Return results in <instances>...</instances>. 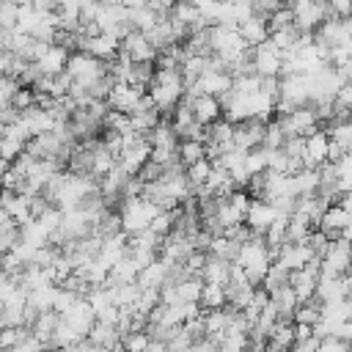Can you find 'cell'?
Here are the masks:
<instances>
[{"instance_id": "obj_1", "label": "cell", "mask_w": 352, "mask_h": 352, "mask_svg": "<svg viewBox=\"0 0 352 352\" xmlns=\"http://www.w3.org/2000/svg\"><path fill=\"white\" fill-rule=\"evenodd\" d=\"M148 96L160 110H170L184 96V74L182 69H154V77L148 82Z\"/></svg>"}, {"instance_id": "obj_2", "label": "cell", "mask_w": 352, "mask_h": 352, "mask_svg": "<svg viewBox=\"0 0 352 352\" xmlns=\"http://www.w3.org/2000/svg\"><path fill=\"white\" fill-rule=\"evenodd\" d=\"M157 214H160V206H157L151 198H146V195L124 198V201H121V212H118V217H121V231L129 234V236H135V234L146 231Z\"/></svg>"}, {"instance_id": "obj_3", "label": "cell", "mask_w": 352, "mask_h": 352, "mask_svg": "<svg viewBox=\"0 0 352 352\" xmlns=\"http://www.w3.org/2000/svg\"><path fill=\"white\" fill-rule=\"evenodd\" d=\"M66 74L72 77V85H77V88H94L99 80H104L110 72H107V66H104V60H99V58H94V55H88V52H72L69 55V63H66Z\"/></svg>"}, {"instance_id": "obj_4", "label": "cell", "mask_w": 352, "mask_h": 352, "mask_svg": "<svg viewBox=\"0 0 352 352\" xmlns=\"http://www.w3.org/2000/svg\"><path fill=\"white\" fill-rule=\"evenodd\" d=\"M300 104H311V77L308 74H283L275 110L283 116Z\"/></svg>"}, {"instance_id": "obj_5", "label": "cell", "mask_w": 352, "mask_h": 352, "mask_svg": "<svg viewBox=\"0 0 352 352\" xmlns=\"http://www.w3.org/2000/svg\"><path fill=\"white\" fill-rule=\"evenodd\" d=\"M278 121H280L286 138H305L314 129H319V116H316V107L314 104H300V107L283 113Z\"/></svg>"}, {"instance_id": "obj_6", "label": "cell", "mask_w": 352, "mask_h": 352, "mask_svg": "<svg viewBox=\"0 0 352 352\" xmlns=\"http://www.w3.org/2000/svg\"><path fill=\"white\" fill-rule=\"evenodd\" d=\"M146 88L143 85H132V82H113L110 94H107V107L110 110H121V113H135V107L143 102Z\"/></svg>"}, {"instance_id": "obj_7", "label": "cell", "mask_w": 352, "mask_h": 352, "mask_svg": "<svg viewBox=\"0 0 352 352\" xmlns=\"http://www.w3.org/2000/svg\"><path fill=\"white\" fill-rule=\"evenodd\" d=\"M250 60H253V72L258 77H278L280 69H283V52L270 38L264 44L253 47V58Z\"/></svg>"}, {"instance_id": "obj_8", "label": "cell", "mask_w": 352, "mask_h": 352, "mask_svg": "<svg viewBox=\"0 0 352 352\" xmlns=\"http://www.w3.org/2000/svg\"><path fill=\"white\" fill-rule=\"evenodd\" d=\"M148 160H151V143H148L146 135H138L135 140H129V143L124 146V151L118 154V165H121L129 176H138L140 168H143Z\"/></svg>"}, {"instance_id": "obj_9", "label": "cell", "mask_w": 352, "mask_h": 352, "mask_svg": "<svg viewBox=\"0 0 352 352\" xmlns=\"http://www.w3.org/2000/svg\"><path fill=\"white\" fill-rule=\"evenodd\" d=\"M77 47L82 52L99 58V60H113L118 55V50H121V41L116 36H110V33H94V36L77 33Z\"/></svg>"}, {"instance_id": "obj_10", "label": "cell", "mask_w": 352, "mask_h": 352, "mask_svg": "<svg viewBox=\"0 0 352 352\" xmlns=\"http://www.w3.org/2000/svg\"><path fill=\"white\" fill-rule=\"evenodd\" d=\"M121 52H126L135 63H154L157 55H160V50L146 38V33L135 30V28L121 38Z\"/></svg>"}, {"instance_id": "obj_11", "label": "cell", "mask_w": 352, "mask_h": 352, "mask_svg": "<svg viewBox=\"0 0 352 352\" xmlns=\"http://www.w3.org/2000/svg\"><path fill=\"white\" fill-rule=\"evenodd\" d=\"M264 129H267V121L261 118H248V121L234 124V146L242 151L264 146Z\"/></svg>"}, {"instance_id": "obj_12", "label": "cell", "mask_w": 352, "mask_h": 352, "mask_svg": "<svg viewBox=\"0 0 352 352\" xmlns=\"http://www.w3.org/2000/svg\"><path fill=\"white\" fill-rule=\"evenodd\" d=\"M316 258V253H314V248L308 245V242H283L280 248H278V258L275 261H280L286 270H302V267H308L311 261Z\"/></svg>"}, {"instance_id": "obj_13", "label": "cell", "mask_w": 352, "mask_h": 352, "mask_svg": "<svg viewBox=\"0 0 352 352\" xmlns=\"http://www.w3.org/2000/svg\"><path fill=\"white\" fill-rule=\"evenodd\" d=\"M60 319H63L69 327H74L82 338H88V333H91V327H94V322H96V311H94V305L88 302V297H80L69 311L60 314Z\"/></svg>"}, {"instance_id": "obj_14", "label": "cell", "mask_w": 352, "mask_h": 352, "mask_svg": "<svg viewBox=\"0 0 352 352\" xmlns=\"http://www.w3.org/2000/svg\"><path fill=\"white\" fill-rule=\"evenodd\" d=\"M327 154H330L327 129H314L311 135H305V154H302L305 168H322L327 162Z\"/></svg>"}, {"instance_id": "obj_15", "label": "cell", "mask_w": 352, "mask_h": 352, "mask_svg": "<svg viewBox=\"0 0 352 352\" xmlns=\"http://www.w3.org/2000/svg\"><path fill=\"white\" fill-rule=\"evenodd\" d=\"M275 220H278V212H275V206H272L267 198H253V201H250L248 214H245V223H248L256 234H264Z\"/></svg>"}, {"instance_id": "obj_16", "label": "cell", "mask_w": 352, "mask_h": 352, "mask_svg": "<svg viewBox=\"0 0 352 352\" xmlns=\"http://www.w3.org/2000/svg\"><path fill=\"white\" fill-rule=\"evenodd\" d=\"M349 220H352V212L344 209L341 204H333V206H327L324 214L319 217V231H322L327 239H338V236L344 234V228L349 226Z\"/></svg>"}, {"instance_id": "obj_17", "label": "cell", "mask_w": 352, "mask_h": 352, "mask_svg": "<svg viewBox=\"0 0 352 352\" xmlns=\"http://www.w3.org/2000/svg\"><path fill=\"white\" fill-rule=\"evenodd\" d=\"M69 50L63 47V44H50L47 47V52L36 60V66L41 69V74H50V77H55V74H63L66 72V63H69Z\"/></svg>"}, {"instance_id": "obj_18", "label": "cell", "mask_w": 352, "mask_h": 352, "mask_svg": "<svg viewBox=\"0 0 352 352\" xmlns=\"http://www.w3.org/2000/svg\"><path fill=\"white\" fill-rule=\"evenodd\" d=\"M192 116L198 124L204 126H212L214 121L223 118V107H220V99L217 96H209V94H201L192 99Z\"/></svg>"}, {"instance_id": "obj_19", "label": "cell", "mask_w": 352, "mask_h": 352, "mask_svg": "<svg viewBox=\"0 0 352 352\" xmlns=\"http://www.w3.org/2000/svg\"><path fill=\"white\" fill-rule=\"evenodd\" d=\"M270 302L275 305V311H278V319H283V322H294V311H297L300 300H297V294H294L292 283H286V286H278L275 292H270Z\"/></svg>"}, {"instance_id": "obj_20", "label": "cell", "mask_w": 352, "mask_h": 352, "mask_svg": "<svg viewBox=\"0 0 352 352\" xmlns=\"http://www.w3.org/2000/svg\"><path fill=\"white\" fill-rule=\"evenodd\" d=\"M239 33L250 47H258V44H264L270 38V22H267L264 14H253L245 22H239Z\"/></svg>"}, {"instance_id": "obj_21", "label": "cell", "mask_w": 352, "mask_h": 352, "mask_svg": "<svg viewBox=\"0 0 352 352\" xmlns=\"http://www.w3.org/2000/svg\"><path fill=\"white\" fill-rule=\"evenodd\" d=\"M168 272H170V267L157 256L151 264H146V267L138 272V286H140V289H162L165 280H168Z\"/></svg>"}, {"instance_id": "obj_22", "label": "cell", "mask_w": 352, "mask_h": 352, "mask_svg": "<svg viewBox=\"0 0 352 352\" xmlns=\"http://www.w3.org/2000/svg\"><path fill=\"white\" fill-rule=\"evenodd\" d=\"M231 264L234 261H228V258H220V256H206V264H204V270H201V280L204 283H228L231 280Z\"/></svg>"}, {"instance_id": "obj_23", "label": "cell", "mask_w": 352, "mask_h": 352, "mask_svg": "<svg viewBox=\"0 0 352 352\" xmlns=\"http://www.w3.org/2000/svg\"><path fill=\"white\" fill-rule=\"evenodd\" d=\"M118 165V157L102 143V140H94V157H91V176L94 179H102L107 176L113 168Z\"/></svg>"}, {"instance_id": "obj_24", "label": "cell", "mask_w": 352, "mask_h": 352, "mask_svg": "<svg viewBox=\"0 0 352 352\" xmlns=\"http://www.w3.org/2000/svg\"><path fill=\"white\" fill-rule=\"evenodd\" d=\"M170 19H173V22H182L184 28H190V33L198 30V28H206V25H209V22L204 19V14H201L190 0H179L176 8L170 11Z\"/></svg>"}, {"instance_id": "obj_25", "label": "cell", "mask_w": 352, "mask_h": 352, "mask_svg": "<svg viewBox=\"0 0 352 352\" xmlns=\"http://www.w3.org/2000/svg\"><path fill=\"white\" fill-rule=\"evenodd\" d=\"M294 341H297L294 338V324L292 322H283V319H278L275 327L267 336V346L270 349H278V352H289L294 346Z\"/></svg>"}, {"instance_id": "obj_26", "label": "cell", "mask_w": 352, "mask_h": 352, "mask_svg": "<svg viewBox=\"0 0 352 352\" xmlns=\"http://www.w3.org/2000/svg\"><path fill=\"white\" fill-rule=\"evenodd\" d=\"M88 341L96 344V346H102V349H110V346H116L121 341V333H118L116 324H107V322H99L96 319L94 327H91V333H88Z\"/></svg>"}, {"instance_id": "obj_27", "label": "cell", "mask_w": 352, "mask_h": 352, "mask_svg": "<svg viewBox=\"0 0 352 352\" xmlns=\"http://www.w3.org/2000/svg\"><path fill=\"white\" fill-rule=\"evenodd\" d=\"M58 322H60V314H58V311H41V314L36 316V322L30 324V333H33L36 338H41V341L47 344V349H50V338H52Z\"/></svg>"}, {"instance_id": "obj_28", "label": "cell", "mask_w": 352, "mask_h": 352, "mask_svg": "<svg viewBox=\"0 0 352 352\" xmlns=\"http://www.w3.org/2000/svg\"><path fill=\"white\" fill-rule=\"evenodd\" d=\"M55 294H58V286H55V283L30 289V292H28V305H30L36 314H41V311H52V305H55Z\"/></svg>"}, {"instance_id": "obj_29", "label": "cell", "mask_w": 352, "mask_h": 352, "mask_svg": "<svg viewBox=\"0 0 352 352\" xmlns=\"http://www.w3.org/2000/svg\"><path fill=\"white\" fill-rule=\"evenodd\" d=\"M138 272H140V264L126 253V256L110 270L107 283H132V280H138Z\"/></svg>"}, {"instance_id": "obj_30", "label": "cell", "mask_w": 352, "mask_h": 352, "mask_svg": "<svg viewBox=\"0 0 352 352\" xmlns=\"http://www.w3.org/2000/svg\"><path fill=\"white\" fill-rule=\"evenodd\" d=\"M223 305H228L226 286L223 283H204V289H201V308L204 311H214V308H223Z\"/></svg>"}, {"instance_id": "obj_31", "label": "cell", "mask_w": 352, "mask_h": 352, "mask_svg": "<svg viewBox=\"0 0 352 352\" xmlns=\"http://www.w3.org/2000/svg\"><path fill=\"white\" fill-rule=\"evenodd\" d=\"M270 41L283 52V58L300 44V30L294 28V25H289V28H280V30H272L270 33Z\"/></svg>"}, {"instance_id": "obj_32", "label": "cell", "mask_w": 352, "mask_h": 352, "mask_svg": "<svg viewBox=\"0 0 352 352\" xmlns=\"http://www.w3.org/2000/svg\"><path fill=\"white\" fill-rule=\"evenodd\" d=\"M201 289H204V280L198 275H187L176 283V294H179V302H201Z\"/></svg>"}, {"instance_id": "obj_33", "label": "cell", "mask_w": 352, "mask_h": 352, "mask_svg": "<svg viewBox=\"0 0 352 352\" xmlns=\"http://www.w3.org/2000/svg\"><path fill=\"white\" fill-rule=\"evenodd\" d=\"M77 341H82V336L60 319L58 327H55V333H52V338H50V349H66V346H74Z\"/></svg>"}, {"instance_id": "obj_34", "label": "cell", "mask_w": 352, "mask_h": 352, "mask_svg": "<svg viewBox=\"0 0 352 352\" xmlns=\"http://www.w3.org/2000/svg\"><path fill=\"white\" fill-rule=\"evenodd\" d=\"M294 187H297V195L319 192V168H302L300 173H294Z\"/></svg>"}, {"instance_id": "obj_35", "label": "cell", "mask_w": 352, "mask_h": 352, "mask_svg": "<svg viewBox=\"0 0 352 352\" xmlns=\"http://www.w3.org/2000/svg\"><path fill=\"white\" fill-rule=\"evenodd\" d=\"M327 135H330L333 143H338L344 151H349V148H352V118L333 121L330 129H327Z\"/></svg>"}, {"instance_id": "obj_36", "label": "cell", "mask_w": 352, "mask_h": 352, "mask_svg": "<svg viewBox=\"0 0 352 352\" xmlns=\"http://www.w3.org/2000/svg\"><path fill=\"white\" fill-rule=\"evenodd\" d=\"M184 173H187V179H190L192 190H198L201 184H206V179H209V173H212V160H209V157H201L198 162L187 165Z\"/></svg>"}, {"instance_id": "obj_37", "label": "cell", "mask_w": 352, "mask_h": 352, "mask_svg": "<svg viewBox=\"0 0 352 352\" xmlns=\"http://www.w3.org/2000/svg\"><path fill=\"white\" fill-rule=\"evenodd\" d=\"M201 157H206V146L201 140H182L179 143V162L187 168L192 162H198Z\"/></svg>"}, {"instance_id": "obj_38", "label": "cell", "mask_w": 352, "mask_h": 352, "mask_svg": "<svg viewBox=\"0 0 352 352\" xmlns=\"http://www.w3.org/2000/svg\"><path fill=\"white\" fill-rule=\"evenodd\" d=\"M289 275H292V270H286L280 261H272V264H270V270H267V278H264V283H261V286H264L267 292H275L278 286H286V283H289Z\"/></svg>"}, {"instance_id": "obj_39", "label": "cell", "mask_w": 352, "mask_h": 352, "mask_svg": "<svg viewBox=\"0 0 352 352\" xmlns=\"http://www.w3.org/2000/svg\"><path fill=\"white\" fill-rule=\"evenodd\" d=\"M245 170H248V176H256V173L267 170V148L264 146H256V148L245 151Z\"/></svg>"}, {"instance_id": "obj_40", "label": "cell", "mask_w": 352, "mask_h": 352, "mask_svg": "<svg viewBox=\"0 0 352 352\" xmlns=\"http://www.w3.org/2000/svg\"><path fill=\"white\" fill-rule=\"evenodd\" d=\"M28 336H30V327H28V324H22V327H3V330H0V352H6V349H11V346L22 344Z\"/></svg>"}, {"instance_id": "obj_41", "label": "cell", "mask_w": 352, "mask_h": 352, "mask_svg": "<svg viewBox=\"0 0 352 352\" xmlns=\"http://www.w3.org/2000/svg\"><path fill=\"white\" fill-rule=\"evenodd\" d=\"M157 19H160V14L157 11H151L148 6H140V8H132V28L135 30H151L154 25H157Z\"/></svg>"}, {"instance_id": "obj_42", "label": "cell", "mask_w": 352, "mask_h": 352, "mask_svg": "<svg viewBox=\"0 0 352 352\" xmlns=\"http://www.w3.org/2000/svg\"><path fill=\"white\" fill-rule=\"evenodd\" d=\"M148 341H151L148 330H129V333L121 336V344H124L126 352H146Z\"/></svg>"}, {"instance_id": "obj_43", "label": "cell", "mask_w": 352, "mask_h": 352, "mask_svg": "<svg viewBox=\"0 0 352 352\" xmlns=\"http://www.w3.org/2000/svg\"><path fill=\"white\" fill-rule=\"evenodd\" d=\"M25 140H19V138H14V135H3V143H0V157L6 160V162H14L22 151H25Z\"/></svg>"}, {"instance_id": "obj_44", "label": "cell", "mask_w": 352, "mask_h": 352, "mask_svg": "<svg viewBox=\"0 0 352 352\" xmlns=\"http://www.w3.org/2000/svg\"><path fill=\"white\" fill-rule=\"evenodd\" d=\"M283 143H286V132L280 121H270L264 129V148H283Z\"/></svg>"}, {"instance_id": "obj_45", "label": "cell", "mask_w": 352, "mask_h": 352, "mask_svg": "<svg viewBox=\"0 0 352 352\" xmlns=\"http://www.w3.org/2000/svg\"><path fill=\"white\" fill-rule=\"evenodd\" d=\"M289 162H292V157L286 154V148H267V170L289 173Z\"/></svg>"}, {"instance_id": "obj_46", "label": "cell", "mask_w": 352, "mask_h": 352, "mask_svg": "<svg viewBox=\"0 0 352 352\" xmlns=\"http://www.w3.org/2000/svg\"><path fill=\"white\" fill-rule=\"evenodd\" d=\"M22 88V82L16 80V77H11V74H0V107H6V104H11L14 102V94Z\"/></svg>"}, {"instance_id": "obj_47", "label": "cell", "mask_w": 352, "mask_h": 352, "mask_svg": "<svg viewBox=\"0 0 352 352\" xmlns=\"http://www.w3.org/2000/svg\"><path fill=\"white\" fill-rule=\"evenodd\" d=\"M16 19H19V6H16V0L0 3V25H3V30H14V28H16Z\"/></svg>"}, {"instance_id": "obj_48", "label": "cell", "mask_w": 352, "mask_h": 352, "mask_svg": "<svg viewBox=\"0 0 352 352\" xmlns=\"http://www.w3.org/2000/svg\"><path fill=\"white\" fill-rule=\"evenodd\" d=\"M267 22H270V33H272V30H280V28L294 25V14H292V8H289V6H283V8L272 11V14L267 16Z\"/></svg>"}, {"instance_id": "obj_49", "label": "cell", "mask_w": 352, "mask_h": 352, "mask_svg": "<svg viewBox=\"0 0 352 352\" xmlns=\"http://www.w3.org/2000/svg\"><path fill=\"white\" fill-rule=\"evenodd\" d=\"M16 110H28V107H33L36 104V91L30 88V85H22L16 94H14V102H11Z\"/></svg>"}, {"instance_id": "obj_50", "label": "cell", "mask_w": 352, "mask_h": 352, "mask_svg": "<svg viewBox=\"0 0 352 352\" xmlns=\"http://www.w3.org/2000/svg\"><path fill=\"white\" fill-rule=\"evenodd\" d=\"M176 3H179V0H146V6H148L151 11H157L160 16H170V11L176 8Z\"/></svg>"}, {"instance_id": "obj_51", "label": "cell", "mask_w": 352, "mask_h": 352, "mask_svg": "<svg viewBox=\"0 0 352 352\" xmlns=\"http://www.w3.org/2000/svg\"><path fill=\"white\" fill-rule=\"evenodd\" d=\"M253 8H256V14H264V16H270L272 11L283 8V0H256V3H253Z\"/></svg>"}, {"instance_id": "obj_52", "label": "cell", "mask_w": 352, "mask_h": 352, "mask_svg": "<svg viewBox=\"0 0 352 352\" xmlns=\"http://www.w3.org/2000/svg\"><path fill=\"white\" fill-rule=\"evenodd\" d=\"M327 8H330L333 16H349L352 14V0H330Z\"/></svg>"}, {"instance_id": "obj_53", "label": "cell", "mask_w": 352, "mask_h": 352, "mask_svg": "<svg viewBox=\"0 0 352 352\" xmlns=\"http://www.w3.org/2000/svg\"><path fill=\"white\" fill-rule=\"evenodd\" d=\"M214 349H217V344L212 338H201V341H192V346L187 352H214Z\"/></svg>"}, {"instance_id": "obj_54", "label": "cell", "mask_w": 352, "mask_h": 352, "mask_svg": "<svg viewBox=\"0 0 352 352\" xmlns=\"http://www.w3.org/2000/svg\"><path fill=\"white\" fill-rule=\"evenodd\" d=\"M341 28H344V41L352 47V14L349 16H341Z\"/></svg>"}, {"instance_id": "obj_55", "label": "cell", "mask_w": 352, "mask_h": 352, "mask_svg": "<svg viewBox=\"0 0 352 352\" xmlns=\"http://www.w3.org/2000/svg\"><path fill=\"white\" fill-rule=\"evenodd\" d=\"M146 352H168V341H162V338H151L148 346H146Z\"/></svg>"}, {"instance_id": "obj_56", "label": "cell", "mask_w": 352, "mask_h": 352, "mask_svg": "<svg viewBox=\"0 0 352 352\" xmlns=\"http://www.w3.org/2000/svg\"><path fill=\"white\" fill-rule=\"evenodd\" d=\"M99 3H104V6H116V3H121V0H99Z\"/></svg>"}, {"instance_id": "obj_57", "label": "cell", "mask_w": 352, "mask_h": 352, "mask_svg": "<svg viewBox=\"0 0 352 352\" xmlns=\"http://www.w3.org/2000/svg\"><path fill=\"white\" fill-rule=\"evenodd\" d=\"M346 160H349V162H352V148H349V151H346Z\"/></svg>"}, {"instance_id": "obj_58", "label": "cell", "mask_w": 352, "mask_h": 352, "mask_svg": "<svg viewBox=\"0 0 352 352\" xmlns=\"http://www.w3.org/2000/svg\"><path fill=\"white\" fill-rule=\"evenodd\" d=\"M217 3H228V0H217Z\"/></svg>"}]
</instances>
